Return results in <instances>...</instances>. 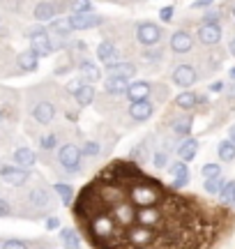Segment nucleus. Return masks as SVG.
I'll return each mask as SVG.
<instances>
[{"mask_svg": "<svg viewBox=\"0 0 235 249\" xmlns=\"http://www.w3.org/2000/svg\"><path fill=\"white\" fill-rule=\"evenodd\" d=\"M83 161V152L76 143H65L63 148L58 150V164L65 173H79Z\"/></svg>", "mask_w": 235, "mask_h": 249, "instance_id": "nucleus-1", "label": "nucleus"}, {"mask_svg": "<svg viewBox=\"0 0 235 249\" xmlns=\"http://www.w3.org/2000/svg\"><path fill=\"white\" fill-rule=\"evenodd\" d=\"M162 37H164V30L159 23H154V21H141V23H136V39H138V44L157 46L162 42Z\"/></svg>", "mask_w": 235, "mask_h": 249, "instance_id": "nucleus-2", "label": "nucleus"}, {"mask_svg": "<svg viewBox=\"0 0 235 249\" xmlns=\"http://www.w3.org/2000/svg\"><path fill=\"white\" fill-rule=\"evenodd\" d=\"M28 39H30V49H33L39 58H46V55H51L55 51L53 44H51V37H49V30L42 26L33 28V30L28 33Z\"/></svg>", "mask_w": 235, "mask_h": 249, "instance_id": "nucleus-3", "label": "nucleus"}, {"mask_svg": "<svg viewBox=\"0 0 235 249\" xmlns=\"http://www.w3.org/2000/svg\"><path fill=\"white\" fill-rule=\"evenodd\" d=\"M129 201H132L136 208H152V205H157V201H159V194L148 185H136L129 189Z\"/></svg>", "mask_w": 235, "mask_h": 249, "instance_id": "nucleus-4", "label": "nucleus"}, {"mask_svg": "<svg viewBox=\"0 0 235 249\" xmlns=\"http://www.w3.org/2000/svg\"><path fill=\"white\" fill-rule=\"evenodd\" d=\"M129 118L134 123H145L154 116V102L152 99H141V102H129V108H127Z\"/></svg>", "mask_w": 235, "mask_h": 249, "instance_id": "nucleus-5", "label": "nucleus"}, {"mask_svg": "<svg viewBox=\"0 0 235 249\" xmlns=\"http://www.w3.org/2000/svg\"><path fill=\"white\" fill-rule=\"evenodd\" d=\"M173 83L178 88H191L196 81H199V71L194 70V65H178L171 74Z\"/></svg>", "mask_w": 235, "mask_h": 249, "instance_id": "nucleus-6", "label": "nucleus"}, {"mask_svg": "<svg viewBox=\"0 0 235 249\" xmlns=\"http://www.w3.org/2000/svg\"><path fill=\"white\" fill-rule=\"evenodd\" d=\"M69 21V26L72 30H88V28H97L104 23V18L100 14H95V12H83V14H69L67 17Z\"/></svg>", "mask_w": 235, "mask_h": 249, "instance_id": "nucleus-7", "label": "nucleus"}, {"mask_svg": "<svg viewBox=\"0 0 235 249\" xmlns=\"http://www.w3.org/2000/svg\"><path fill=\"white\" fill-rule=\"evenodd\" d=\"M127 240L132 242L134 247H148V245L154 240V233H152V229H148V226H141V224H136V226H129Z\"/></svg>", "mask_w": 235, "mask_h": 249, "instance_id": "nucleus-8", "label": "nucleus"}, {"mask_svg": "<svg viewBox=\"0 0 235 249\" xmlns=\"http://www.w3.org/2000/svg\"><path fill=\"white\" fill-rule=\"evenodd\" d=\"M168 46H171L173 53H189L194 49V37L187 30H175L168 39Z\"/></svg>", "mask_w": 235, "mask_h": 249, "instance_id": "nucleus-9", "label": "nucleus"}, {"mask_svg": "<svg viewBox=\"0 0 235 249\" xmlns=\"http://www.w3.org/2000/svg\"><path fill=\"white\" fill-rule=\"evenodd\" d=\"M125 95H127V99H129V102L150 99V95H152V83H150V81H132Z\"/></svg>", "mask_w": 235, "mask_h": 249, "instance_id": "nucleus-10", "label": "nucleus"}, {"mask_svg": "<svg viewBox=\"0 0 235 249\" xmlns=\"http://www.w3.org/2000/svg\"><path fill=\"white\" fill-rule=\"evenodd\" d=\"M164 219L162 210H157V208H138L136 210V222L141 224V226H148V229H152V226H159Z\"/></svg>", "mask_w": 235, "mask_h": 249, "instance_id": "nucleus-11", "label": "nucleus"}, {"mask_svg": "<svg viewBox=\"0 0 235 249\" xmlns=\"http://www.w3.org/2000/svg\"><path fill=\"white\" fill-rule=\"evenodd\" d=\"M33 118H35L39 124H51L55 120V107L53 102H37L35 108H33Z\"/></svg>", "mask_w": 235, "mask_h": 249, "instance_id": "nucleus-12", "label": "nucleus"}, {"mask_svg": "<svg viewBox=\"0 0 235 249\" xmlns=\"http://www.w3.org/2000/svg\"><path fill=\"white\" fill-rule=\"evenodd\" d=\"M79 76L83 79V83H97V81L101 79V70L97 67L95 60L83 58V60L79 62Z\"/></svg>", "mask_w": 235, "mask_h": 249, "instance_id": "nucleus-13", "label": "nucleus"}, {"mask_svg": "<svg viewBox=\"0 0 235 249\" xmlns=\"http://www.w3.org/2000/svg\"><path fill=\"white\" fill-rule=\"evenodd\" d=\"M168 171H171L173 176V187L175 189H182V187L189 182V166H187V161H173L171 166H168Z\"/></svg>", "mask_w": 235, "mask_h": 249, "instance_id": "nucleus-14", "label": "nucleus"}, {"mask_svg": "<svg viewBox=\"0 0 235 249\" xmlns=\"http://www.w3.org/2000/svg\"><path fill=\"white\" fill-rule=\"evenodd\" d=\"M199 39L203 44H219V39H221V28L219 23H201L199 26Z\"/></svg>", "mask_w": 235, "mask_h": 249, "instance_id": "nucleus-15", "label": "nucleus"}, {"mask_svg": "<svg viewBox=\"0 0 235 249\" xmlns=\"http://www.w3.org/2000/svg\"><path fill=\"white\" fill-rule=\"evenodd\" d=\"M136 65L129 60H118V62H111V65H106V74L109 76H125V79H132V76H136Z\"/></svg>", "mask_w": 235, "mask_h": 249, "instance_id": "nucleus-16", "label": "nucleus"}, {"mask_svg": "<svg viewBox=\"0 0 235 249\" xmlns=\"http://www.w3.org/2000/svg\"><path fill=\"white\" fill-rule=\"evenodd\" d=\"M199 150H201V143L196 141V139H191V136L180 139V143H178V157H180L182 161H191L199 155Z\"/></svg>", "mask_w": 235, "mask_h": 249, "instance_id": "nucleus-17", "label": "nucleus"}, {"mask_svg": "<svg viewBox=\"0 0 235 249\" xmlns=\"http://www.w3.org/2000/svg\"><path fill=\"white\" fill-rule=\"evenodd\" d=\"M113 217L118 219V224H122V226H132V224L136 222V210L129 203L120 201V203L113 205Z\"/></svg>", "mask_w": 235, "mask_h": 249, "instance_id": "nucleus-18", "label": "nucleus"}, {"mask_svg": "<svg viewBox=\"0 0 235 249\" xmlns=\"http://www.w3.org/2000/svg\"><path fill=\"white\" fill-rule=\"evenodd\" d=\"M129 83H132V79H125V76H109V79L104 81V90H106V95L120 97V95L127 92Z\"/></svg>", "mask_w": 235, "mask_h": 249, "instance_id": "nucleus-19", "label": "nucleus"}, {"mask_svg": "<svg viewBox=\"0 0 235 249\" xmlns=\"http://www.w3.org/2000/svg\"><path fill=\"white\" fill-rule=\"evenodd\" d=\"M55 14H58V7H55L53 2H49V0H42V2H37L35 9H33V17L39 21V23H51L55 18Z\"/></svg>", "mask_w": 235, "mask_h": 249, "instance_id": "nucleus-20", "label": "nucleus"}, {"mask_svg": "<svg viewBox=\"0 0 235 249\" xmlns=\"http://www.w3.org/2000/svg\"><path fill=\"white\" fill-rule=\"evenodd\" d=\"M97 60L106 67V65H111V62H118V49L113 42H109V39H104V42H100V46H97Z\"/></svg>", "mask_w": 235, "mask_h": 249, "instance_id": "nucleus-21", "label": "nucleus"}, {"mask_svg": "<svg viewBox=\"0 0 235 249\" xmlns=\"http://www.w3.org/2000/svg\"><path fill=\"white\" fill-rule=\"evenodd\" d=\"M14 164L21 166V169H33L37 164L35 150H30V148H17L14 150Z\"/></svg>", "mask_w": 235, "mask_h": 249, "instance_id": "nucleus-22", "label": "nucleus"}, {"mask_svg": "<svg viewBox=\"0 0 235 249\" xmlns=\"http://www.w3.org/2000/svg\"><path fill=\"white\" fill-rule=\"evenodd\" d=\"M90 229L95 235H101V238H106L113 233V219H111L109 214H100V217H95L90 224Z\"/></svg>", "mask_w": 235, "mask_h": 249, "instance_id": "nucleus-23", "label": "nucleus"}, {"mask_svg": "<svg viewBox=\"0 0 235 249\" xmlns=\"http://www.w3.org/2000/svg\"><path fill=\"white\" fill-rule=\"evenodd\" d=\"M95 97H97V88H95V83H83L81 88H79V92L74 95V99H76V104H79V107H90L92 102H95Z\"/></svg>", "mask_w": 235, "mask_h": 249, "instance_id": "nucleus-24", "label": "nucleus"}, {"mask_svg": "<svg viewBox=\"0 0 235 249\" xmlns=\"http://www.w3.org/2000/svg\"><path fill=\"white\" fill-rule=\"evenodd\" d=\"M28 180H30V169H21V166H12V171H9L7 176H5V182L12 187H21L26 185Z\"/></svg>", "mask_w": 235, "mask_h": 249, "instance_id": "nucleus-25", "label": "nucleus"}, {"mask_svg": "<svg viewBox=\"0 0 235 249\" xmlns=\"http://www.w3.org/2000/svg\"><path fill=\"white\" fill-rule=\"evenodd\" d=\"M196 104H199V95L194 90H182L175 97V107L180 111H191V108H196Z\"/></svg>", "mask_w": 235, "mask_h": 249, "instance_id": "nucleus-26", "label": "nucleus"}, {"mask_svg": "<svg viewBox=\"0 0 235 249\" xmlns=\"http://www.w3.org/2000/svg\"><path fill=\"white\" fill-rule=\"evenodd\" d=\"M17 62H18V67L23 71H35L37 67H39V55L30 49V51H23V53H18V58H17Z\"/></svg>", "mask_w": 235, "mask_h": 249, "instance_id": "nucleus-27", "label": "nucleus"}, {"mask_svg": "<svg viewBox=\"0 0 235 249\" xmlns=\"http://www.w3.org/2000/svg\"><path fill=\"white\" fill-rule=\"evenodd\" d=\"M217 155H219V161H226V164L235 161V143H231L228 139L219 141V145H217Z\"/></svg>", "mask_w": 235, "mask_h": 249, "instance_id": "nucleus-28", "label": "nucleus"}, {"mask_svg": "<svg viewBox=\"0 0 235 249\" xmlns=\"http://www.w3.org/2000/svg\"><path fill=\"white\" fill-rule=\"evenodd\" d=\"M228 180L224 178V176H217V178H205V182H203V189H205V194L210 196H219V192L224 189V185H226Z\"/></svg>", "mask_w": 235, "mask_h": 249, "instance_id": "nucleus-29", "label": "nucleus"}, {"mask_svg": "<svg viewBox=\"0 0 235 249\" xmlns=\"http://www.w3.org/2000/svg\"><path fill=\"white\" fill-rule=\"evenodd\" d=\"M53 192L60 196V203H63V205H72V201H74V189L67 185V182H55V185H53Z\"/></svg>", "mask_w": 235, "mask_h": 249, "instance_id": "nucleus-30", "label": "nucleus"}, {"mask_svg": "<svg viewBox=\"0 0 235 249\" xmlns=\"http://www.w3.org/2000/svg\"><path fill=\"white\" fill-rule=\"evenodd\" d=\"M30 203L35 205V208H46V205L51 203V194L46 189H42V187H37V189L30 192Z\"/></svg>", "mask_w": 235, "mask_h": 249, "instance_id": "nucleus-31", "label": "nucleus"}, {"mask_svg": "<svg viewBox=\"0 0 235 249\" xmlns=\"http://www.w3.org/2000/svg\"><path fill=\"white\" fill-rule=\"evenodd\" d=\"M60 242H63L65 249H81V240H79V235L72 229H63L60 231Z\"/></svg>", "mask_w": 235, "mask_h": 249, "instance_id": "nucleus-32", "label": "nucleus"}, {"mask_svg": "<svg viewBox=\"0 0 235 249\" xmlns=\"http://www.w3.org/2000/svg\"><path fill=\"white\" fill-rule=\"evenodd\" d=\"M173 132L178 134L180 139L191 136V118H178V120L173 123Z\"/></svg>", "mask_w": 235, "mask_h": 249, "instance_id": "nucleus-33", "label": "nucleus"}, {"mask_svg": "<svg viewBox=\"0 0 235 249\" xmlns=\"http://www.w3.org/2000/svg\"><path fill=\"white\" fill-rule=\"evenodd\" d=\"M201 176H203V178H217V176H221V164H219V161H208V164H203Z\"/></svg>", "mask_w": 235, "mask_h": 249, "instance_id": "nucleus-34", "label": "nucleus"}, {"mask_svg": "<svg viewBox=\"0 0 235 249\" xmlns=\"http://www.w3.org/2000/svg\"><path fill=\"white\" fill-rule=\"evenodd\" d=\"M152 166L157 171L168 169V150H157L152 155Z\"/></svg>", "mask_w": 235, "mask_h": 249, "instance_id": "nucleus-35", "label": "nucleus"}, {"mask_svg": "<svg viewBox=\"0 0 235 249\" xmlns=\"http://www.w3.org/2000/svg\"><path fill=\"white\" fill-rule=\"evenodd\" d=\"M233 198H235V180H228L224 189L219 192V201L221 203H233Z\"/></svg>", "mask_w": 235, "mask_h": 249, "instance_id": "nucleus-36", "label": "nucleus"}, {"mask_svg": "<svg viewBox=\"0 0 235 249\" xmlns=\"http://www.w3.org/2000/svg\"><path fill=\"white\" fill-rule=\"evenodd\" d=\"M81 152H83V157H97L101 152V148H100V143L97 141H85L81 145Z\"/></svg>", "mask_w": 235, "mask_h": 249, "instance_id": "nucleus-37", "label": "nucleus"}, {"mask_svg": "<svg viewBox=\"0 0 235 249\" xmlns=\"http://www.w3.org/2000/svg\"><path fill=\"white\" fill-rule=\"evenodd\" d=\"M55 145H58V136H55V134H44V136L39 139V148H42L44 152L53 150Z\"/></svg>", "mask_w": 235, "mask_h": 249, "instance_id": "nucleus-38", "label": "nucleus"}, {"mask_svg": "<svg viewBox=\"0 0 235 249\" xmlns=\"http://www.w3.org/2000/svg\"><path fill=\"white\" fill-rule=\"evenodd\" d=\"M143 60H148V62L164 60V51H162V49H154V46H150L148 51H143Z\"/></svg>", "mask_w": 235, "mask_h": 249, "instance_id": "nucleus-39", "label": "nucleus"}, {"mask_svg": "<svg viewBox=\"0 0 235 249\" xmlns=\"http://www.w3.org/2000/svg\"><path fill=\"white\" fill-rule=\"evenodd\" d=\"M83 12H92V2L90 0H74L72 14H83Z\"/></svg>", "mask_w": 235, "mask_h": 249, "instance_id": "nucleus-40", "label": "nucleus"}, {"mask_svg": "<svg viewBox=\"0 0 235 249\" xmlns=\"http://www.w3.org/2000/svg\"><path fill=\"white\" fill-rule=\"evenodd\" d=\"M2 249H28V242L26 240H17V238H9L0 245Z\"/></svg>", "mask_w": 235, "mask_h": 249, "instance_id": "nucleus-41", "label": "nucleus"}, {"mask_svg": "<svg viewBox=\"0 0 235 249\" xmlns=\"http://www.w3.org/2000/svg\"><path fill=\"white\" fill-rule=\"evenodd\" d=\"M132 157L141 161H148V143H138L134 148V152H132Z\"/></svg>", "mask_w": 235, "mask_h": 249, "instance_id": "nucleus-42", "label": "nucleus"}, {"mask_svg": "<svg viewBox=\"0 0 235 249\" xmlns=\"http://www.w3.org/2000/svg\"><path fill=\"white\" fill-rule=\"evenodd\" d=\"M219 9H208L203 17H201V23H219Z\"/></svg>", "mask_w": 235, "mask_h": 249, "instance_id": "nucleus-43", "label": "nucleus"}, {"mask_svg": "<svg viewBox=\"0 0 235 249\" xmlns=\"http://www.w3.org/2000/svg\"><path fill=\"white\" fill-rule=\"evenodd\" d=\"M173 5H166V7H162L159 9V18H162V23H171L173 21Z\"/></svg>", "mask_w": 235, "mask_h": 249, "instance_id": "nucleus-44", "label": "nucleus"}, {"mask_svg": "<svg viewBox=\"0 0 235 249\" xmlns=\"http://www.w3.org/2000/svg\"><path fill=\"white\" fill-rule=\"evenodd\" d=\"M81 86H83V79H81V76H76V79H72L69 83H67V86H65V90H67L69 95H76Z\"/></svg>", "mask_w": 235, "mask_h": 249, "instance_id": "nucleus-45", "label": "nucleus"}, {"mask_svg": "<svg viewBox=\"0 0 235 249\" xmlns=\"http://www.w3.org/2000/svg\"><path fill=\"white\" fill-rule=\"evenodd\" d=\"M46 231H55V229H60V217H46Z\"/></svg>", "mask_w": 235, "mask_h": 249, "instance_id": "nucleus-46", "label": "nucleus"}, {"mask_svg": "<svg viewBox=\"0 0 235 249\" xmlns=\"http://www.w3.org/2000/svg\"><path fill=\"white\" fill-rule=\"evenodd\" d=\"M208 90L210 92H212V95H219V92H224V81H212V83H210L208 86Z\"/></svg>", "mask_w": 235, "mask_h": 249, "instance_id": "nucleus-47", "label": "nucleus"}, {"mask_svg": "<svg viewBox=\"0 0 235 249\" xmlns=\"http://www.w3.org/2000/svg\"><path fill=\"white\" fill-rule=\"evenodd\" d=\"M9 214H12V205L5 198H0V217H9Z\"/></svg>", "mask_w": 235, "mask_h": 249, "instance_id": "nucleus-48", "label": "nucleus"}, {"mask_svg": "<svg viewBox=\"0 0 235 249\" xmlns=\"http://www.w3.org/2000/svg\"><path fill=\"white\" fill-rule=\"evenodd\" d=\"M69 67H72L69 62H60V65L55 67V74H58V76H63V74H67V71H72Z\"/></svg>", "mask_w": 235, "mask_h": 249, "instance_id": "nucleus-49", "label": "nucleus"}, {"mask_svg": "<svg viewBox=\"0 0 235 249\" xmlns=\"http://www.w3.org/2000/svg\"><path fill=\"white\" fill-rule=\"evenodd\" d=\"M210 2H212V0H194V2H191V7H194V9H203V7H208Z\"/></svg>", "mask_w": 235, "mask_h": 249, "instance_id": "nucleus-50", "label": "nucleus"}, {"mask_svg": "<svg viewBox=\"0 0 235 249\" xmlns=\"http://www.w3.org/2000/svg\"><path fill=\"white\" fill-rule=\"evenodd\" d=\"M9 171H12V164H7V161H0V176H2V178L7 176Z\"/></svg>", "mask_w": 235, "mask_h": 249, "instance_id": "nucleus-51", "label": "nucleus"}, {"mask_svg": "<svg viewBox=\"0 0 235 249\" xmlns=\"http://www.w3.org/2000/svg\"><path fill=\"white\" fill-rule=\"evenodd\" d=\"M228 141L235 143V124H231V127H228Z\"/></svg>", "mask_w": 235, "mask_h": 249, "instance_id": "nucleus-52", "label": "nucleus"}, {"mask_svg": "<svg viewBox=\"0 0 235 249\" xmlns=\"http://www.w3.org/2000/svg\"><path fill=\"white\" fill-rule=\"evenodd\" d=\"M228 51H231V55H233V58H235V37H233V39H231V44H228Z\"/></svg>", "mask_w": 235, "mask_h": 249, "instance_id": "nucleus-53", "label": "nucleus"}, {"mask_svg": "<svg viewBox=\"0 0 235 249\" xmlns=\"http://www.w3.org/2000/svg\"><path fill=\"white\" fill-rule=\"evenodd\" d=\"M228 79L235 81V67H231V70H228Z\"/></svg>", "mask_w": 235, "mask_h": 249, "instance_id": "nucleus-54", "label": "nucleus"}, {"mask_svg": "<svg viewBox=\"0 0 235 249\" xmlns=\"http://www.w3.org/2000/svg\"><path fill=\"white\" fill-rule=\"evenodd\" d=\"M37 249H51V247H37Z\"/></svg>", "mask_w": 235, "mask_h": 249, "instance_id": "nucleus-55", "label": "nucleus"}, {"mask_svg": "<svg viewBox=\"0 0 235 249\" xmlns=\"http://www.w3.org/2000/svg\"><path fill=\"white\" fill-rule=\"evenodd\" d=\"M0 120H2V111H0Z\"/></svg>", "mask_w": 235, "mask_h": 249, "instance_id": "nucleus-56", "label": "nucleus"}, {"mask_svg": "<svg viewBox=\"0 0 235 249\" xmlns=\"http://www.w3.org/2000/svg\"><path fill=\"white\" fill-rule=\"evenodd\" d=\"M233 18H235V7H233Z\"/></svg>", "mask_w": 235, "mask_h": 249, "instance_id": "nucleus-57", "label": "nucleus"}, {"mask_svg": "<svg viewBox=\"0 0 235 249\" xmlns=\"http://www.w3.org/2000/svg\"><path fill=\"white\" fill-rule=\"evenodd\" d=\"M233 205H235V198H233Z\"/></svg>", "mask_w": 235, "mask_h": 249, "instance_id": "nucleus-58", "label": "nucleus"}, {"mask_svg": "<svg viewBox=\"0 0 235 249\" xmlns=\"http://www.w3.org/2000/svg\"><path fill=\"white\" fill-rule=\"evenodd\" d=\"M0 249H2V247H0Z\"/></svg>", "mask_w": 235, "mask_h": 249, "instance_id": "nucleus-59", "label": "nucleus"}]
</instances>
